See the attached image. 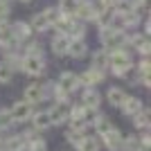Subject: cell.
<instances>
[{"mask_svg": "<svg viewBox=\"0 0 151 151\" xmlns=\"http://www.w3.org/2000/svg\"><path fill=\"white\" fill-rule=\"evenodd\" d=\"M149 59H142V63H140V72H142V77H149Z\"/></svg>", "mask_w": 151, "mask_h": 151, "instance_id": "4dcf8cb0", "label": "cell"}, {"mask_svg": "<svg viewBox=\"0 0 151 151\" xmlns=\"http://www.w3.org/2000/svg\"><path fill=\"white\" fill-rule=\"evenodd\" d=\"M65 54H70V57H75V59H81L83 54H86V43H83V41H70Z\"/></svg>", "mask_w": 151, "mask_h": 151, "instance_id": "9a60e30c", "label": "cell"}, {"mask_svg": "<svg viewBox=\"0 0 151 151\" xmlns=\"http://www.w3.org/2000/svg\"><path fill=\"white\" fill-rule=\"evenodd\" d=\"M43 99V86H38V83H29L25 86V99L27 104H36V101Z\"/></svg>", "mask_w": 151, "mask_h": 151, "instance_id": "52a82bcc", "label": "cell"}, {"mask_svg": "<svg viewBox=\"0 0 151 151\" xmlns=\"http://www.w3.org/2000/svg\"><path fill=\"white\" fill-rule=\"evenodd\" d=\"M101 138H104V142H106V147L111 151H115V149H120V147H122V133L117 131V129H111V131L104 133Z\"/></svg>", "mask_w": 151, "mask_h": 151, "instance_id": "8fae6325", "label": "cell"}, {"mask_svg": "<svg viewBox=\"0 0 151 151\" xmlns=\"http://www.w3.org/2000/svg\"><path fill=\"white\" fill-rule=\"evenodd\" d=\"M45 18H47V23H50V25H57L59 20H61V12H59L57 7H50V9H45Z\"/></svg>", "mask_w": 151, "mask_h": 151, "instance_id": "d4e9b609", "label": "cell"}, {"mask_svg": "<svg viewBox=\"0 0 151 151\" xmlns=\"http://www.w3.org/2000/svg\"><path fill=\"white\" fill-rule=\"evenodd\" d=\"M108 63H111V68H113V72L117 77L129 75V70H131V59L122 47H117V50H113L108 54Z\"/></svg>", "mask_w": 151, "mask_h": 151, "instance_id": "6da1fadb", "label": "cell"}, {"mask_svg": "<svg viewBox=\"0 0 151 151\" xmlns=\"http://www.w3.org/2000/svg\"><path fill=\"white\" fill-rule=\"evenodd\" d=\"M20 68L25 70L27 75L38 77V75L45 72V61H43V57H25L20 61Z\"/></svg>", "mask_w": 151, "mask_h": 151, "instance_id": "3957f363", "label": "cell"}, {"mask_svg": "<svg viewBox=\"0 0 151 151\" xmlns=\"http://www.w3.org/2000/svg\"><path fill=\"white\" fill-rule=\"evenodd\" d=\"M120 108H122V113H124V115H129V117H135V115H138L145 106H142V101H140L138 97H126L124 104H122Z\"/></svg>", "mask_w": 151, "mask_h": 151, "instance_id": "8992f818", "label": "cell"}, {"mask_svg": "<svg viewBox=\"0 0 151 151\" xmlns=\"http://www.w3.org/2000/svg\"><path fill=\"white\" fill-rule=\"evenodd\" d=\"M54 99H57V104H68V93L65 90H61L57 86V90H54Z\"/></svg>", "mask_w": 151, "mask_h": 151, "instance_id": "f1b7e54d", "label": "cell"}, {"mask_svg": "<svg viewBox=\"0 0 151 151\" xmlns=\"http://www.w3.org/2000/svg\"><path fill=\"white\" fill-rule=\"evenodd\" d=\"M101 43H104V47H108V50H117V47H122V43H124V32L111 29V27L101 29Z\"/></svg>", "mask_w": 151, "mask_h": 151, "instance_id": "7a4b0ae2", "label": "cell"}, {"mask_svg": "<svg viewBox=\"0 0 151 151\" xmlns=\"http://www.w3.org/2000/svg\"><path fill=\"white\" fill-rule=\"evenodd\" d=\"M93 63H95V68H97V70L106 68V65H108V54H106L104 50L95 52V54H93Z\"/></svg>", "mask_w": 151, "mask_h": 151, "instance_id": "cb8c5ba5", "label": "cell"}, {"mask_svg": "<svg viewBox=\"0 0 151 151\" xmlns=\"http://www.w3.org/2000/svg\"><path fill=\"white\" fill-rule=\"evenodd\" d=\"M68 45H70V38L65 36V34H61V36H57L54 41H52V50H54V54H65L68 52Z\"/></svg>", "mask_w": 151, "mask_h": 151, "instance_id": "5bb4252c", "label": "cell"}, {"mask_svg": "<svg viewBox=\"0 0 151 151\" xmlns=\"http://www.w3.org/2000/svg\"><path fill=\"white\" fill-rule=\"evenodd\" d=\"M77 149L79 151H99V142H97V138H83Z\"/></svg>", "mask_w": 151, "mask_h": 151, "instance_id": "603a6c76", "label": "cell"}, {"mask_svg": "<svg viewBox=\"0 0 151 151\" xmlns=\"http://www.w3.org/2000/svg\"><path fill=\"white\" fill-rule=\"evenodd\" d=\"M23 2H29V0H23Z\"/></svg>", "mask_w": 151, "mask_h": 151, "instance_id": "d6a6232c", "label": "cell"}, {"mask_svg": "<svg viewBox=\"0 0 151 151\" xmlns=\"http://www.w3.org/2000/svg\"><path fill=\"white\" fill-rule=\"evenodd\" d=\"M12 36L16 38V41L29 38V36H32V27H29V23H23V20H18V23L12 27Z\"/></svg>", "mask_w": 151, "mask_h": 151, "instance_id": "7c38bea8", "label": "cell"}, {"mask_svg": "<svg viewBox=\"0 0 151 151\" xmlns=\"http://www.w3.org/2000/svg\"><path fill=\"white\" fill-rule=\"evenodd\" d=\"M7 16H9V5H7V2H2V0H0V20H5Z\"/></svg>", "mask_w": 151, "mask_h": 151, "instance_id": "f546056e", "label": "cell"}, {"mask_svg": "<svg viewBox=\"0 0 151 151\" xmlns=\"http://www.w3.org/2000/svg\"><path fill=\"white\" fill-rule=\"evenodd\" d=\"M29 115H32V104H27V101H16L12 106V111H9V120L12 122H25Z\"/></svg>", "mask_w": 151, "mask_h": 151, "instance_id": "277c9868", "label": "cell"}, {"mask_svg": "<svg viewBox=\"0 0 151 151\" xmlns=\"http://www.w3.org/2000/svg\"><path fill=\"white\" fill-rule=\"evenodd\" d=\"M99 101H101V97H99V93H97V88H86V93H83V97H81L83 108H97Z\"/></svg>", "mask_w": 151, "mask_h": 151, "instance_id": "ba28073f", "label": "cell"}, {"mask_svg": "<svg viewBox=\"0 0 151 151\" xmlns=\"http://www.w3.org/2000/svg\"><path fill=\"white\" fill-rule=\"evenodd\" d=\"M131 43L135 45V47H138V52H140V54H145V57L151 52V43L147 41L145 36H133V38H131Z\"/></svg>", "mask_w": 151, "mask_h": 151, "instance_id": "ffe728a7", "label": "cell"}, {"mask_svg": "<svg viewBox=\"0 0 151 151\" xmlns=\"http://www.w3.org/2000/svg\"><path fill=\"white\" fill-rule=\"evenodd\" d=\"M104 79V72L101 70H97V68H93V70H88V72H83L81 77H79V83H83V86H88V88H93L97 81H101Z\"/></svg>", "mask_w": 151, "mask_h": 151, "instance_id": "9c48e42d", "label": "cell"}, {"mask_svg": "<svg viewBox=\"0 0 151 151\" xmlns=\"http://www.w3.org/2000/svg\"><path fill=\"white\" fill-rule=\"evenodd\" d=\"M99 2H104V5H106V2H111V0H99Z\"/></svg>", "mask_w": 151, "mask_h": 151, "instance_id": "1f68e13d", "label": "cell"}, {"mask_svg": "<svg viewBox=\"0 0 151 151\" xmlns=\"http://www.w3.org/2000/svg\"><path fill=\"white\" fill-rule=\"evenodd\" d=\"M79 7V0H59V12L63 16H72Z\"/></svg>", "mask_w": 151, "mask_h": 151, "instance_id": "2e32d148", "label": "cell"}, {"mask_svg": "<svg viewBox=\"0 0 151 151\" xmlns=\"http://www.w3.org/2000/svg\"><path fill=\"white\" fill-rule=\"evenodd\" d=\"M12 79V65L9 63H0V83H7Z\"/></svg>", "mask_w": 151, "mask_h": 151, "instance_id": "83f0119b", "label": "cell"}, {"mask_svg": "<svg viewBox=\"0 0 151 151\" xmlns=\"http://www.w3.org/2000/svg\"><path fill=\"white\" fill-rule=\"evenodd\" d=\"M93 124L97 126V133H99V135H104V133H108L111 129H113V126H111V122H108L106 117H99V120L93 122Z\"/></svg>", "mask_w": 151, "mask_h": 151, "instance_id": "4316f807", "label": "cell"}, {"mask_svg": "<svg viewBox=\"0 0 151 151\" xmlns=\"http://www.w3.org/2000/svg\"><path fill=\"white\" fill-rule=\"evenodd\" d=\"M47 115H50V124H61L68 117V108H65V104H54L47 111Z\"/></svg>", "mask_w": 151, "mask_h": 151, "instance_id": "30bf717a", "label": "cell"}, {"mask_svg": "<svg viewBox=\"0 0 151 151\" xmlns=\"http://www.w3.org/2000/svg\"><path fill=\"white\" fill-rule=\"evenodd\" d=\"M2 2H5V0H2Z\"/></svg>", "mask_w": 151, "mask_h": 151, "instance_id": "836d02e7", "label": "cell"}, {"mask_svg": "<svg viewBox=\"0 0 151 151\" xmlns=\"http://www.w3.org/2000/svg\"><path fill=\"white\" fill-rule=\"evenodd\" d=\"M149 122H151V113L147 111V108H142V111L133 117V124L138 126V129H147V126H149Z\"/></svg>", "mask_w": 151, "mask_h": 151, "instance_id": "d6986e66", "label": "cell"}, {"mask_svg": "<svg viewBox=\"0 0 151 151\" xmlns=\"http://www.w3.org/2000/svg\"><path fill=\"white\" fill-rule=\"evenodd\" d=\"M124 99H126V93L122 88H111L108 90V101H111L113 106H122Z\"/></svg>", "mask_w": 151, "mask_h": 151, "instance_id": "e0dca14e", "label": "cell"}, {"mask_svg": "<svg viewBox=\"0 0 151 151\" xmlns=\"http://www.w3.org/2000/svg\"><path fill=\"white\" fill-rule=\"evenodd\" d=\"M75 14H79V18H83V20H95V16H97V7H93L90 2H81V5L77 7V12Z\"/></svg>", "mask_w": 151, "mask_h": 151, "instance_id": "4fadbf2b", "label": "cell"}, {"mask_svg": "<svg viewBox=\"0 0 151 151\" xmlns=\"http://www.w3.org/2000/svg\"><path fill=\"white\" fill-rule=\"evenodd\" d=\"M83 138H86V135H83L81 131H77V129H68V131H65V140H68L70 145H75V147L81 145Z\"/></svg>", "mask_w": 151, "mask_h": 151, "instance_id": "44dd1931", "label": "cell"}, {"mask_svg": "<svg viewBox=\"0 0 151 151\" xmlns=\"http://www.w3.org/2000/svg\"><path fill=\"white\" fill-rule=\"evenodd\" d=\"M32 120H34V126H36V129H47V126H52L50 124V115L47 113H34Z\"/></svg>", "mask_w": 151, "mask_h": 151, "instance_id": "7402d4cb", "label": "cell"}, {"mask_svg": "<svg viewBox=\"0 0 151 151\" xmlns=\"http://www.w3.org/2000/svg\"><path fill=\"white\" fill-rule=\"evenodd\" d=\"M122 147H126V151H142V147H140V140L138 138H126L122 140Z\"/></svg>", "mask_w": 151, "mask_h": 151, "instance_id": "484cf974", "label": "cell"}, {"mask_svg": "<svg viewBox=\"0 0 151 151\" xmlns=\"http://www.w3.org/2000/svg\"><path fill=\"white\" fill-rule=\"evenodd\" d=\"M29 27H32V29H36V32H43V29H47V27H50V23H47V18H45V14L41 12V14H36V16L32 18Z\"/></svg>", "mask_w": 151, "mask_h": 151, "instance_id": "ac0fdd59", "label": "cell"}, {"mask_svg": "<svg viewBox=\"0 0 151 151\" xmlns=\"http://www.w3.org/2000/svg\"><path fill=\"white\" fill-rule=\"evenodd\" d=\"M59 88L65 90V93L79 88V77H77L75 72H61V77H59Z\"/></svg>", "mask_w": 151, "mask_h": 151, "instance_id": "5b68a950", "label": "cell"}]
</instances>
